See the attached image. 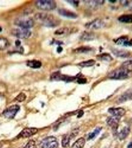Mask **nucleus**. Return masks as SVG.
Instances as JSON below:
<instances>
[{"label":"nucleus","mask_w":132,"mask_h":148,"mask_svg":"<svg viewBox=\"0 0 132 148\" xmlns=\"http://www.w3.org/2000/svg\"><path fill=\"white\" fill-rule=\"evenodd\" d=\"M128 148H132V142L130 143L128 145L127 147Z\"/></svg>","instance_id":"nucleus-37"},{"label":"nucleus","mask_w":132,"mask_h":148,"mask_svg":"<svg viewBox=\"0 0 132 148\" xmlns=\"http://www.w3.org/2000/svg\"><path fill=\"white\" fill-rule=\"evenodd\" d=\"M122 67L132 71V59L127 60L124 62L122 65Z\"/></svg>","instance_id":"nucleus-29"},{"label":"nucleus","mask_w":132,"mask_h":148,"mask_svg":"<svg viewBox=\"0 0 132 148\" xmlns=\"http://www.w3.org/2000/svg\"><path fill=\"white\" fill-rule=\"evenodd\" d=\"M35 6L38 9L49 11L55 9L57 4L52 0H39L35 2Z\"/></svg>","instance_id":"nucleus-3"},{"label":"nucleus","mask_w":132,"mask_h":148,"mask_svg":"<svg viewBox=\"0 0 132 148\" xmlns=\"http://www.w3.org/2000/svg\"><path fill=\"white\" fill-rule=\"evenodd\" d=\"M15 45H16L17 46V47H18V46H19V45H21V41H15Z\"/></svg>","instance_id":"nucleus-35"},{"label":"nucleus","mask_w":132,"mask_h":148,"mask_svg":"<svg viewBox=\"0 0 132 148\" xmlns=\"http://www.w3.org/2000/svg\"><path fill=\"white\" fill-rule=\"evenodd\" d=\"M85 140L83 138H81L74 143L71 148H83L85 146Z\"/></svg>","instance_id":"nucleus-21"},{"label":"nucleus","mask_w":132,"mask_h":148,"mask_svg":"<svg viewBox=\"0 0 132 148\" xmlns=\"http://www.w3.org/2000/svg\"><path fill=\"white\" fill-rule=\"evenodd\" d=\"M109 2H111V3H114V2H116V1H109Z\"/></svg>","instance_id":"nucleus-38"},{"label":"nucleus","mask_w":132,"mask_h":148,"mask_svg":"<svg viewBox=\"0 0 132 148\" xmlns=\"http://www.w3.org/2000/svg\"><path fill=\"white\" fill-rule=\"evenodd\" d=\"M38 22L49 27H55L60 25L61 21L54 15L47 13H38L35 15Z\"/></svg>","instance_id":"nucleus-1"},{"label":"nucleus","mask_w":132,"mask_h":148,"mask_svg":"<svg viewBox=\"0 0 132 148\" xmlns=\"http://www.w3.org/2000/svg\"><path fill=\"white\" fill-rule=\"evenodd\" d=\"M70 137L69 135H65L62 138V145L63 148H68L70 145Z\"/></svg>","instance_id":"nucleus-26"},{"label":"nucleus","mask_w":132,"mask_h":148,"mask_svg":"<svg viewBox=\"0 0 132 148\" xmlns=\"http://www.w3.org/2000/svg\"><path fill=\"white\" fill-rule=\"evenodd\" d=\"M87 82V80L85 78H79L77 80V83L79 84H83Z\"/></svg>","instance_id":"nucleus-33"},{"label":"nucleus","mask_w":132,"mask_h":148,"mask_svg":"<svg viewBox=\"0 0 132 148\" xmlns=\"http://www.w3.org/2000/svg\"><path fill=\"white\" fill-rule=\"evenodd\" d=\"M40 146L41 148H57L58 146V142L56 137L49 136L42 140Z\"/></svg>","instance_id":"nucleus-5"},{"label":"nucleus","mask_w":132,"mask_h":148,"mask_svg":"<svg viewBox=\"0 0 132 148\" xmlns=\"http://www.w3.org/2000/svg\"><path fill=\"white\" fill-rule=\"evenodd\" d=\"M132 100V89H129L119 98L118 102L122 103Z\"/></svg>","instance_id":"nucleus-11"},{"label":"nucleus","mask_w":132,"mask_h":148,"mask_svg":"<svg viewBox=\"0 0 132 148\" xmlns=\"http://www.w3.org/2000/svg\"><path fill=\"white\" fill-rule=\"evenodd\" d=\"M108 77L109 79L116 80H126L132 77V71L122 67L110 73Z\"/></svg>","instance_id":"nucleus-2"},{"label":"nucleus","mask_w":132,"mask_h":148,"mask_svg":"<svg viewBox=\"0 0 132 148\" xmlns=\"http://www.w3.org/2000/svg\"><path fill=\"white\" fill-rule=\"evenodd\" d=\"M87 6L91 9H97L102 6L105 1H85Z\"/></svg>","instance_id":"nucleus-16"},{"label":"nucleus","mask_w":132,"mask_h":148,"mask_svg":"<svg viewBox=\"0 0 132 148\" xmlns=\"http://www.w3.org/2000/svg\"><path fill=\"white\" fill-rule=\"evenodd\" d=\"M105 26V22L102 19L99 18L95 19L85 25V27L90 30H99Z\"/></svg>","instance_id":"nucleus-6"},{"label":"nucleus","mask_w":132,"mask_h":148,"mask_svg":"<svg viewBox=\"0 0 132 148\" xmlns=\"http://www.w3.org/2000/svg\"><path fill=\"white\" fill-rule=\"evenodd\" d=\"M115 43L118 45H123L125 47L132 46V39H129L128 37H119L116 39Z\"/></svg>","instance_id":"nucleus-13"},{"label":"nucleus","mask_w":132,"mask_h":148,"mask_svg":"<svg viewBox=\"0 0 132 148\" xmlns=\"http://www.w3.org/2000/svg\"><path fill=\"white\" fill-rule=\"evenodd\" d=\"M1 148V145L0 144V148Z\"/></svg>","instance_id":"nucleus-40"},{"label":"nucleus","mask_w":132,"mask_h":148,"mask_svg":"<svg viewBox=\"0 0 132 148\" xmlns=\"http://www.w3.org/2000/svg\"><path fill=\"white\" fill-rule=\"evenodd\" d=\"M111 51L115 56L120 58H127L129 57L131 55L129 51L123 49H112Z\"/></svg>","instance_id":"nucleus-10"},{"label":"nucleus","mask_w":132,"mask_h":148,"mask_svg":"<svg viewBox=\"0 0 132 148\" xmlns=\"http://www.w3.org/2000/svg\"><path fill=\"white\" fill-rule=\"evenodd\" d=\"M68 3L72 5L74 7H77L79 4V2L77 1H67Z\"/></svg>","instance_id":"nucleus-32"},{"label":"nucleus","mask_w":132,"mask_h":148,"mask_svg":"<svg viewBox=\"0 0 132 148\" xmlns=\"http://www.w3.org/2000/svg\"><path fill=\"white\" fill-rule=\"evenodd\" d=\"M97 58L99 60L107 62H110L112 60H113V58L112 57V56L109 54L106 53H104L101 55H98L97 56Z\"/></svg>","instance_id":"nucleus-22"},{"label":"nucleus","mask_w":132,"mask_h":148,"mask_svg":"<svg viewBox=\"0 0 132 148\" xmlns=\"http://www.w3.org/2000/svg\"><path fill=\"white\" fill-rule=\"evenodd\" d=\"M120 118L121 117L115 116L110 117L108 118L107 120L108 124L110 126H111L113 129L117 130L118 126V124H119Z\"/></svg>","instance_id":"nucleus-15"},{"label":"nucleus","mask_w":132,"mask_h":148,"mask_svg":"<svg viewBox=\"0 0 132 148\" xmlns=\"http://www.w3.org/2000/svg\"><path fill=\"white\" fill-rule=\"evenodd\" d=\"M2 29L1 27H0V32H1L2 31Z\"/></svg>","instance_id":"nucleus-39"},{"label":"nucleus","mask_w":132,"mask_h":148,"mask_svg":"<svg viewBox=\"0 0 132 148\" xmlns=\"http://www.w3.org/2000/svg\"><path fill=\"white\" fill-rule=\"evenodd\" d=\"M20 109V107L19 105H12L8 108L5 109L3 112V114L6 118L12 119L14 118L15 115L17 114Z\"/></svg>","instance_id":"nucleus-8"},{"label":"nucleus","mask_w":132,"mask_h":148,"mask_svg":"<svg viewBox=\"0 0 132 148\" xmlns=\"http://www.w3.org/2000/svg\"><path fill=\"white\" fill-rule=\"evenodd\" d=\"M14 23L20 28L28 29L34 26V20L29 17H20L15 19Z\"/></svg>","instance_id":"nucleus-4"},{"label":"nucleus","mask_w":132,"mask_h":148,"mask_svg":"<svg viewBox=\"0 0 132 148\" xmlns=\"http://www.w3.org/2000/svg\"><path fill=\"white\" fill-rule=\"evenodd\" d=\"M118 20L121 22L131 23H132V14H123L118 18Z\"/></svg>","instance_id":"nucleus-20"},{"label":"nucleus","mask_w":132,"mask_h":148,"mask_svg":"<svg viewBox=\"0 0 132 148\" xmlns=\"http://www.w3.org/2000/svg\"><path fill=\"white\" fill-rule=\"evenodd\" d=\"M94 34L89 32H85L81 36V39L85 41H90L95 39Z\"/></svg>","instance_id":"nucleus-18"},{"label":"nucleus","mask_w":132,"mask_h":148,"mask_svg":"<svg viewBox=\"0 0 132 148\" xmlns=\"http://www.w3.org/2000/svg\"><path fill=\"white\" fill-rule=\"evenodd\" d=\"M95 64V61L93 59H91V60H87L81 62L78 65L81 67H89L93 66Z\"/></svg>","instance_id":"nucleus-25"},{"label":"nucleus","mask_w":132,"mask_h":148,"mask_svg":"<svg viewBox=\"0 0 132 148\" xmlns=\"http://www.w3.org/2000/svg\"><path fill=\"white\" fill-rule=\"evenodd\" d=\"M24 148H36V142L33 140L29 141Z\"/></svg>","instance_id":"nucleus-31"},{"label":"nucleus","mask_w":132,"mask_h":148,"mask_svg":"<svg viewBox=\"0 0 132 148\" xmlns=\"http://www.w3.org/2000/svg\"><path fill=\"white\" fill-rule=\"evenodd\" d=\"M58 12L61 15L69 18L75 19L77 17V15L75 12L65 9H59Z\"/></svg>","instance_id":"nucleus-12"},{"label":"nucleus","mask_w":132,"mask_h":148,"mask_svg":"<svg viewBox=\"0 0 132 148\" xmlns=\"http://www.w3.org/2000/svg\"><path fill=\"white\" fill-rule=\"evenodd\" d=\"M108 112L110 114H112L113 116L119 117H121L124 116L126 113L125 110L122 108H111L108 109Z\"/></svg>","instance_id":"nucleus-14"},{"label":"nucleus","mask_w":132,"mask_h":148,"mask_svg":"<svg viewBox=\"0 0 132 148\" xmlns=\"http://www.w3.org/2000/svg\"><path fill=\"white\" fill-rule=\"evenodd\" d=\"M41 62L38 60H30V61H28V62H27V66L33 69L39 68L41 67Z\"/></svg>","instance_id":"nucleus-19"},{"label":"nucleus","mask_w":132,"mask_h":148,"mask_svg":"<svg viewBox=\"0 0 132 148\" xmlns=\"http://www.w3.org/2000/svg\"><path fill=\"white\" fill-rule=\"evenodd\" d=\"M37 132L38 130L36 128H25L21 131L17 137L19 138H28L35 135Z\"/></svg>","instance_id":"nucleus-9"},{"label":"nucleus","mask_w":132,"mask_h":148,"mask_svg":"<svg viewBox=\"0 0 132 148\" xmlns=\"http://www.w3.org/2000/svg\"><path fill=\"white\" fill-rule=\"evenodd\" d=\"M9 42L5 37H0V50L3 51L9 46Z\"/></svg>","instance_id":"nucleus-23"},{"label":"nucleus","mask_w":132,"mask_h":148,"mask_svg":"<svg viewBox=\"0 0 132 148\" xmlns=\"http://www.w3.org/2000/svg\"><path fill=\"white\" fill-rule=\"evenodd\" d=\"M26 95L25 93H21L19 94L15 98V100L17 102H23L25 101V99H26Z\"/></svg>","instance_id":"nucleus-30"},{"label":"nucleus","mask_w":132,"mask_h":148,"mask_svg":"<svg viewBox=\"0 0 132 148\" xmlns=\"http://www.w3.org/2000/svg\"><path fill=\"white\" fill-rule=\"evenodd\" d=\"M102 128H96V129L94 130L93 132L89 134L88 136V140L94 139V138H95L99 134Z\"/></svg>","instance_id":"nucleus-27"},{"label":"nucleus","mask_w":132,"mask_h":148,"mask_svg":"<svg viewBox=\"0 0 132 148\" xmlns=\"http://www.w3.org/2000/svg\"><path fill=\"white\" fill-rule=\"evenodd\" d=\"M84 113H83V111H81L79 112V114H78V115H77V117L78 118H81V116H83V114Z\"/></svg>","instance_id":"nucleus-34"},{"label":"nucleus","mask_w":132,"mask_h":148,"mask_svg":"<svg viewBox=\"0 0 132 148\" xmlns=\"http://www.w3.org/2000/svg\"><path fill=\"white\" fill-rule=\"evenodd\" d=\"M11 34L13 36H15V37L19 39H25L31 36V32L28 29L20 28L13 30L11 31Z\"/></svg>","instance_id":"nucleus-7"},{"label":"nucleus","mask_w":132,"mask_h":148,"mask_svg":"<svg viewBox=\"0 0 132 148\" xmlns=\"http://www.w3.org/2000/svg\"><path fill=\"white\" fill-rule=\"evenodd\" d=\"M63 49L61 47H58V49H57V51L59 53H61Z\"/></svg>","instance_id":"nucleus-36"},{"label":"nucleus","mask_w":132,"mask_h":148,"mask_svg":"<svg viewBox=\"0 0 132 148\" xmlns=\"http://www.w3.org/2000/svg\"><path fill=\"white\" fill-rule=\"evenodd\" d=\"M69 32V29L67 27H62L59 28L55 31L54 34L57 35H63L68 34Z\"/></svg>","instance_id":"nucleus-28"},{"label":"nucleus","mask_w":132,"mask_h":148,"mask_svg":"<svg viewBox=\"0 0 132 148\" xmlns=\"http://www.w3.org/2000/svg\"><path fill=\"white\" fill-rule=\"evenodd\" d=\"M92 51V49L89 47H81L75 49L74 51L77 53H87Z\"/></svg>","instance_id":"nucleus-24"},{"label":"nucleus","mask_w":132,"mask_h":148,"mask_svg":"<svg viewBox=\"0 0 132 148\" xmlns=\"http://www.w3.org/2000/svg\"><path fill=\"white\" fill-rule=\"evenodd\" d=\"M130 132V128L129 127H125L121 130L118 134V137L120 140H123L126 138Z\"/></svg>","instance_id":"nucleus-17"}]
</instances>
